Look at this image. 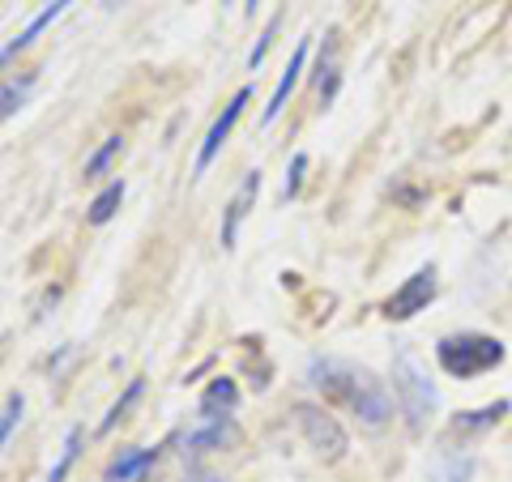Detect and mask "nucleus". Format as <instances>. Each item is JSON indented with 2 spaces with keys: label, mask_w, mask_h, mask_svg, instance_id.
I'll return each mask as SVG.
<instances>
[{
  "label": "nucleus",
  "mask_w": 512,
  "mask_h": 482,
  "mask_svg": "<svg viewBox=\"0 0 512 482\" xmlns=\"http://www.w3.org/2000/svg\"><path fill=\"white\" fill-rule=\"evenodd\" d=\"M308 376H312L316 393L325 397L329 406L355 414L367 431H380V427L393 423L397 401H393L389 389H384V380H376L367 367L346 363V359H312Z\"/></svg>",
  "instance_id": "1"
},
{
  "label": "nucleus",
  "mask_w": 512,
  "mask_h": 482,
  "mask_svg": "<svg viewBox=\"0 0 512 482\" xmlns=\"http://www.w3.org/2000/svg\"><path fill=\"white\" fill-rule=\"evenodd\" d=\"M436 359L448 376L474 380L504 363V342L500 337H487V333H453V337H440Z\"/></svg>",
  "instance_id": "2"
},
{
  "label": "nucleus",
  "mask_w": 512,
  "mask_h": 482,
  "mask_svg": "<svg viewBox=\"0 0 512 482\" xmlns=\"http://www.w3.org/2000/svg\"><path fill=\"white\" fill-rule=\"evenodd\" d=\"M393 401H397V410L406 414L410 431H423L431 410H436V389H431V380L414 355H397V363H393Z\"/></svg>",
  "instance_id": "3"
},
{
  "label": "nucleus",
  "mask_w": 512,
  "mask_h": 482,
  "mask_svg": "<svg viewBox=\"0 0 512 482\" xmlns=\"http://www.w3.org/2000/svg\"><path fill=\"white\" fill-rule=\"evenodd\" d=\"M295 423H299V431H303V440H308V448H312V453L325 461V465H333V461L346 457L350 440H346L342 423L333 419L325 406H308V401H303V406H295Z\"/></svg>",
  "instance_id": "4"
},
{
  "label": "nucleus",
  "mask_w": 512,
  "mask_h": 482,
  "mask_svg": "<svg viewBox=\"0 0 512 482\" xmlns=\"http://www.w3.org/2000/svg\"><path fill=\"white\" fill-rule=\"evenodd\" d=\"M431 299H436V269H419L414 278H406L389 295V303H384V316H389V320H410L414 312H423Z\"/></svg>",
  "instance_id": "5"
},
{
  "label": "nucleus",
  "mask_w": 512,
  "mask_h": 482,
  "mask_svg": "<svg viewBox=\"0 0 512 482\" xmlns=\"http://www.w3.org/2000/svg\"><path fill=\"white\" fill-rule=\"evenodd\" d=\"M248 99H252V90L244 86V90H235V99L227 103V111L210 124V133H205V141H201V154H197V175H205L210 171V163L218 158V150L227 146V137H231V128H235V120L244 116V107H248Z\"/></svg>",
  "instance_id": "6"
},
{
  "label": "nucleus",
  "mask_w": 512,
  "mask_h": 482,
  "mask_svg": "<svg viewBox=\"0 0 512 482\" xmlns=\"http://www.w3.org/2000/svg\"><path fill=\"white\" fill-rule=\"evenodd\" d=\"M69 5H73V0H47V5H43V9L35 13V18H30V26L22 30V35H18V39H13V43H5V47H0V69H5V64H9L13 56H18V52H26V47H30V43H35V39L43 35V30H47V26H52V22H56V18H60V13H64V9H69Z\"/></svg>",
  "instance_id": "7"
},
{
  "label": "nucleus",
  "mask_w": 512,
  "mask_h": 482,
  "mask_svg": "<svg viewBox=\"0 0 512 482\" xmlns=\"http://www.w3.org/2000/svg\"><path fill=\"white\" fill-rule=\"evenodd\" d=\"M308 47H312V35H308V39H299V47H295L291 64H286V73L278 77V90L269 94V107H265V124H274V120L282 116V107H286V99H291V90L299 86V77H303V64H308Z\"/></svg>",
  "instance_id": "8"
},
{
  "label": "nucleus",
  "mask_w": 512,
  "mask_h": 482,
  "mask_svg": "<svg viewBox=\"0 0 512 482\" xmlns=\"http://www.w3.org/2000/svg\"><path fill=\"white\" fill-rule=\"evenodd\" d=\"M256 192H261V171H248V175H244V184H239V192H235V201L227 205V222H222V248H235L239 222L248 218L252 201H256Z\"/></svg>",
  "instance_id": "9"
},
{
  "label": "nucleus",
  "mask_w": 512,
  "mask_h": 482,
  "mask_svg": "<svg viewBox=\"0 0 512 482\" xmlns=\"http://www.w3.org/2000/svg\"><path fill=\"white\" fill-rule=\"evenodd\" d=\"M235 384L231 380H214L210 384V393L201 397V419H231V410H235Z\"/></svg>",
  "instance_id": "10"
},
{
  "label": "nucleus",
  "mask_w": 512,
  "mask_h": 482,
  "mask_svg": "<svg viewBox=\"0 0 512 482\" xmlns=\"http://www.w3.org/2000/svg\"><path fill=\"white\" fill-rule=\"evenodd\" d=\"M30 90H35V73H22V77H13V82L0 86V124L9 116H18L22 103L30 99Z\"/></svg>",
  "instance_id": "11"
},
{
  "label": "nucleus",
  "mask_w": 512,
  "mask_h": 482,
  "mask_svg": "<svg viewBox=\"0 0 512 482\" xmlns=\"http://www.w3.org/2000/svg\"><path fill=\"white\" fill-rule=\"evenodd\" d=\"M508 414V401H495V406H483V410H470V414H461V419L453 423V431H461V436H470V431H487L495 427Z\"/></svg>",
  "instance_id": "12"
},
{
  "label": "nucleus",
  "mask_w": 512,
  "mask_h": 482,
  "mask_svg": "<svg viewBox=\"0 0 512 482\" xmlns=\"http://www.w3.org/2000/svg\"><path fill=\"white\" fill-rule=\"evenodd\" d=\"M231 440H235L231 419H205V427L188 436L192 448H222V444H231Z\"/></svg>",
  "instance_id": "13"
},
{
  "label": "nucleus",
  "mask_w": 512,
  "mask_h": 482,
  "mask_svg": "<svg viewBox=\"0 0 512 482\" xmlns=\"http://www.w3.org/2000/svg\"><path fill=\"white\" fill-rule=\"evenodd\" d=\"M120 201H124V180L107 184V188L99 192V197H94V205H90V222H94V227H103V222H111V218H116Z\"/></svg>",
  "instance_id": "14"
},
{
  "label": "nucleus",
  "mask_w": 512,
  "mask_h": 482,
  "mask_svg": "<svg viewBox=\"0 0 512 482\" xmlns=\"http://www.w3.org/2000/svg\"><path fill=\"white\" fill-rule=\"evenodd\" d=\"M150 461H154V448H141V453H124V457L107 470V482H128V478H137Z\"/></svg>",
  "instance_id": "15"
},
{
  "label": "nucleus",
  "mask_w": 512,
  "mask_h": 482,
  "mask_svg": "<svg viewBox=\"0 0 512 482\" xmlns=\"http://www.w3.org/2000/svg\"><path fill=\"white\" fill-rule=\"evenodd\" d=\"M77 444H82V431H69L64 436V448H60V457H56V465H52V474H47V482H64V474L73 470V457H77Z\"/></svg>",
  "instance_id": "16"
},
{
  "label": "nucleus",
  "mask_w": 512,
  "mask_h": 482,
  "mask_svg": "<svg viewBox=\"0 0 512 482\" xmlns=\"http://www.w3.org/2000/svg\"><path fill=\"white\" fill-rule=\"evenodd\" d=\"M22 410H26V401H22V393H9V401H5V410H0V448L9 444V436H13V427L22 423Z\"/></svg>",
  "instance_id": "17"
},
{
  "label": "nucleus",
  "mask_w": 512,
  "mask_h": 482,
  "mask_svg": "<svg viewBox=\"0 0 512 482\" xmlns=\"http://www.w3.org/2000/svg\"><path fill=\"white\" fill-rule=\"evenodd\" d=\"M120 150H124V137H107V146L86 163V180H99V175L107 171V163H111V158H116Z\"/></svg>",
  "instance_id": "18"
},
{
  "label": "nucleus",
  "mask_w": 512,
  "mask_h": 482,
  "mask_svg": "<svg viewBox=\"0 0 512 482\" xmlns=\"http://www.w3.org/2000/svg\"><path fill=\"white\" fill-rule=\"evenodd\" d=\"M141 397V380H133V384H128V393L116 401V406H111V414H107V419H103V431H111V427H116V419H124V410L128 406H133V401Z\"/></svg>",
  "instance_id": "19"
},
{
  "label": "nucleus",
  "mask_w": 512,
  "mask_h": 482,
  "mask_svg": "<svg viewBox=\"0 0 512 482\" xmlns=\"http://www.w3.org/2000/svg\"><path fill=\"white\" fill-rule=\"evenodd\" d=\"M278 22H282V18H274V22L265 26L261 43H256V47H252V56H248V69H261V60H265V52H269V43H274V35H278Z\"/></svg>",
  "instance_id": "20"
},
{
  "label": "nucleus",
  "mask_w": 512,
  "mask_h": 482,
  "mask_svg": "<svg viewBox=\"0 0 512 482\" xmlns=\"http://www.w3.org/2000/svg\"><path fill=\"white\" fill-rule=\"evenodd\" d=\"M303 171H308V154H295V163H291V171H286V197H295L299 192V180H303Z\"/></svg>",
  "instance_id": "21"
},
{
  "label": "nucleus",
  "mask_w": 512,
  "mask_h": 482,
  "mask_svg": "<svg viewBox=\"0 0 512 482\" xmlns=\"http://www.w3.org/2000/svg\"><path fill=\"white\" fill-rule=\"evenodd\" d=\"M256 5H261V0H248V13H256Z\"/></svg>",
  "instance_id": "22"
}]
</instances>
